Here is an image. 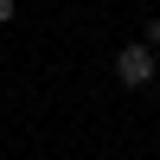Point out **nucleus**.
<instances>
[{"instance_id":"2","label":"nucleus","mask_w":160,"mask_h":160,"mask_svg":"<svg viewBox=\"0 0 160 160\" xmlns=\"http://www.w3.org/2000/svg\"><path fill=\"white\" fill-rule=\"evenodd\" d=\"M141 45H154V51H160V19H148V38H141Z\"/></svg>"},{"instance_id":"1","label":"nucleus","mask_w":160,"mask_h":160,"mask_svg":"<svg viewBox=\"0 0 160 160\" xmlns=\"http://www.w3.org/2000/svg\"><path fill=\"white\" fill-rule=\"evenodd\" d=\"M115 83H122V90H148V83H154V45L135 38V45L115 51Z\"/></svg>"},{"instance_id":"3","label":"nucleus","mask_w":160,"mask_h":160,"mask_svg":"<svg viewBox=\"0 0 160 160\" xmlns=\"http://www.w3.org/2000/svg\"><path fill=\"white\" fill-rule=\"evenodd\" d=\"M13 13H19V0H0V26H7V19H13Z\"/></svg>"}]
</instances>
